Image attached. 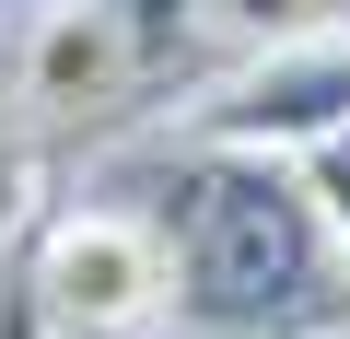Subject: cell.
<instances>
[{
    "instance_id": "obj_6",
    "label": "cell",
    "mask_w": 350,
    "mask_h": 339,
    "mask_svg": "<svg viewBox=\"0 0 350 339\" xmlns=\"http://www.w3.org/2000/svg\"><path fill=\"white\" fill-rule=\"evenodd\" d=\"M12 223H24V164H12V140H0V246H12Z\"/></svg>"
},
{
    "instance_id": "obj_2",
    "label": "cell",
    "mask_w": 350,
    "mask_h": 339,
    "mask_svg": "<svg viewBox=\"0 0 350 339\" xmlns=\"http://www.w3.org/2000/svg\"><path fill=\"white\" fill-rule=\"evenodd\" d=\"M36 304L59 327H94V339L152 327L175 304V246L152 223H129V211H59L47 246H36Z\"/></svg>"
},
{
    "instance_id": "obj_4",
    "label": "cell",
    "mask_w": 350,
    "mask_h": 339,
    "mask_svg": "<svg viewBox=\"0 0 350 339\" xmlns=\"http://www.w3.org/2000/svg\"><path fill=\"white\" fill-rule=\"evenodd\" d=\"M315 211H327V234H338V269H350V140H327V152H315Z\"/></svg>"
},
{
    "instance_id": "obj_1",
    "label": "cell",
    "mask_w": 350,
    "mask_h": 339,
    "mask_svg": "<svg viewBox=\"0 0 350 339\" xmlns=\"http://www.w3.org/2000/svg\"><path fill=\"white\" fill-rule=\"evenodd\" d=\"M211 152H245V164H315L327 140H350V24H304V36H269L257 71H234L199 117H187Z\"/></svg>"
},
{
    "instance_id": "obj_5",
    "label": "cell",
    "mask_w": 350,
    "mask_h": 339,
    "mask_svg": "<svg viewBox=\"0 0 350 339\" xmlns=\"http://www.w3.org/2000/svg\"><path fill=\"white\" fill-rule=\"evenodd\" d=\"M211 12H234L245 36H304V24H315V0H211Z\"/></svg>"
},
{
    "instance_id": "obj_3",
    "label": "cell",
    "mask_w": 350,
    "mask_h": 339,
    "mask_svg": "<svg viewBox=\"0 0 350 339\" xmlns=\"http://www.w3.org/2000/svg\"><path fill=\"white\" fill-rule=\"evenodd\" d=\"M129 71H140L129 0H70V12H47L36 47H24V105H105Z\"/></svg>"
}]
</instances>
